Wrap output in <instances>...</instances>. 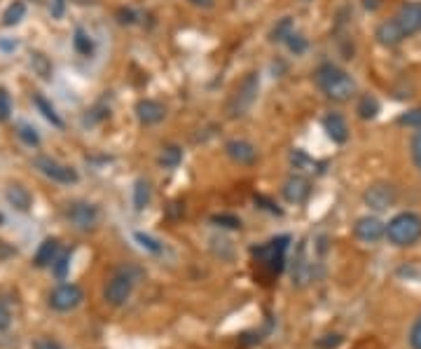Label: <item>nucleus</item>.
<instances>
[{"mask_svg": "<svg viewBox=\"0 0 421 349\" xmlns=\"http://www.w3.org/2000/svg\"><path fill=\"white\" fill-rule=\"evenodd\" d=\"M84 300V293L75 284H61L50 293V307L54 312H70Z\"/></svg>", "mask_w": 421, "mask_h": 349, "instance_id": "nucleus-9", "label": "nucleus"}, {"mask_svg": "<svg viewBox=\"0 0 421 349\" xmlns=\"http://www.w3.org/2000/svg\"><path fill=\"white\" fill-rule=\"evenodd\" d=\"M395 200H398V190L391 183H372L363 192V202L368 204L372 211H386L389 207H393Z\"/></svg>", "mask_w": 421, "mask_h": 349, "instance_id": "nucleus-8", "label": "nucleus"}, {"mask_svg": "<svg viewBox=\"0 0 421 349\" xmlns=\"http://www.w3.org/2000/svg\"><path fill=\"white\" fill-rule=\"evenodd\" d=\"M66 218H68V223L75 227V230L89 232L99 225V209H96L92 202L75 200L66 207Z\"/></svg>", "mask_w": 421, "mask_h": 349, "instance_id": "nucleus-6", "label": "nucleus"}, {"mask_svg": "<svg viewBox=\"0 0 421 349\" xmlns=\"http://www.w3.org/2000/svg\"><path fill=\"white\" fill-rule=\"evenodd\" d=\"M134 239H136V242L141 244L146 251H150V254H161V244H159V242H155V239H153V237H148V234L134 232Z\"/></svg>", "mask_w": 421, "mask_h": 349, "instance_id": "nucleus-33", "label": "nucleus"}, {"mask_svg": "<svg viewBox=\"0 0 421 349\" xmlns=\"http://www.w3.org/2000/svg\"><path fill=\"white\" fill-rule=\"evenodd\" d=\"M353 234H356V239H360V242L375 244L386 234V225H384L379 218H375V216H363V218H358L356 225H353Z\"/></svg>", "mask_w": 421, "mask_h": 349, "instance_id": "nucleus-11", "label": "nucleus"}, {"mask_svg": "<svg viewBox=\"0 0 421 349\" xmlns=\"http://www.w3.org/2000/svg\"><path fill=\"white\" fill-rule=\"evenodd\" d=\"M136 19H138V15L134 10H119L117 12V21L119 23H129V26H131V23H136Z\"/></svg>", "mask_w": 421, "mask_h": 349, "instance_id": "nucleus-40", "label": "nucleus"}, {"mask_svg": "<svg viewBox=\"0 0 421 349\" xmlns=\"http://www.w3.org/2000/svg\"><path fill=\"white\" fill-rule=\"evenodd\" d=\"M17 136H19V141L28 148L40 146V134L31 122H17Z\"/></svg>", "mask_w": 421, "mask_h": 349, "instance_id": "nucleus-24", "label": "nucleus"}, {"mask_svg": "<svg viewBox=\"0 0 421 349\" xmlns=\"http://www.w3.org/2000/svg\"><path fill=\"white\" fill-rule=\"evenodd\" d=\"M288 244H291V237H276L272 242L267 244H260V246H253V258H255L257 263L267 265L269 272L279 274L281 270H284L286 265V251H288Z\"/></svg>", "mask_w": 421, "mask_h": 349, "instance_id": "nucleus-4", "label": "nucleus"}, {"mask_svg": "<svg viewBox=\"0 0 421 349\" xmlns=\"http://www.w3.org/2000/svg\"><path fill=\"white\" fill-rule=\"evenodd\" d=\"M17 47H19V43H17L14 38H0V52H3V54L14 52Z\"/></svg>", "mask_w": 421, "mask_h": 349, "instance_id": "nucleus-41", "label": "nucleus"}, {"mask_svg": "<svg viewBox=\"0 0 421 349\" xmlns=\"http://www.w3.org/2000/svg\"><path fill=\"white\" fill-rule=\"evenodd\" d=\"M33 349H63V347L52 338H38L33 342Z\"/></svg>", "mask_w": 421, "mask_h": 349, "instance_id": "nucleus-39", "label": "nucleus"}, {"mask_svg": "<svg viewBox=\"0 0 421 349\" xmlns=\"http://www.w3.org/2000/svg\"><path fill=\"white\" fill-rule=\"evenodd\" d=\"M398 124H402V127H412V129H421V108H414V111H407L402 113V115L398 117Z\"/></svg>", "mask_w": 421, "mask_h": 349, "instance_id": "nucleus-31", "label": "nucleus"}, {"mask_svg": "<svg viewBox=\"0 0 421 349\" xmlns=\"http://www.w3.org/2000/svg\"><path fill=\"white\" fill-rule=\"evenodd\" d=\"M210 223L218 227H225V230H242V218L232 214H215L210 216Z\"/></svg>", "mask_w": 421, "mask_h": 349, "instance_id": "nucleus-29", "label": "nucleus"}, {"mask_svg": "<svg viewBox=\"0 0 421 349\" xmlns=\"http://www.w3.org/2000/svg\"><path fill=\"white\" fill-rule=\"evenodd\" d=\"M255 204H264V207H262V209H267V211H272V214H279V216H281V214H284V211H281V209H276V207H274V204H272V202H269V200H264V197H262V195H255Z\"/></svg>", "mask_w": 421, "mask_h": 349, "instance_id": "nucleus-43", "label": "nucleus"}, {"mask_svg": "<svg viewBox=\"0 0 421 349\" xmlns=\"http://www.w3.org/2000/svg\"><path fill=\"white\" fill-rule=\"evenodd\" d=\"M375 38H377L379 45H384V47H395V45H400L402 40L407 38V35L402 33V28L398 26V21H395V19H389V21H382V23L377 26Z\"/></svg>", "mask_w": 421, "mask_h": 349, "instance_id": "nucleus-15", "label": "nucleus"}, {"mask_svg": "<svg viewBox=\"0 0 421 349\" xmlns=\"http://www.w3.org/2000/svg\"><path fill=\"white\" fill-rule=\"evenodd\" d=\"M12 115V96L8 94V89L0 87V122L10 120Z\"/></svg>", "mask_w": 421, "mask_h": 349, "instance_id": "nucleus-34", "label": "nucleus"}, {"mask_svg": "<svg viewBox=\"0 0 421 349\" xmlns=\"http://www.w3.org/2000/svg\"><path fill=\"white\" fill-rule=\"evenodd\" d=\"M12 326V312L5 300H0V330H8Z\"/></svg>", "mask_w": 421, "mask_h": 349, "instance_id": "nucleus-37", "label": "nucleus"}, {"mask_svg": "<svg viewBox=\"0 0 421 349\" xmlns=\"http://www.w3.org/2000/svg\"><path fill=\"white\" fill-rule=\"evenodd\" d=\"M150 200H153V188H150L148 178H138L134 183V209L136 211H143L148 207Z\"/></svg>", "mask_w": 421, "mask_h": 349, "instance_id": "nucleus-22", "label": "nucleus"}, {"mask_svg": "<svg viewBox=\"0 0 421 349\" xmlns=\"http://www.w3.org/2000/svg\"><path fill=\"white\" fill-rule=\"evenodd\" d=\"M5 200H8L10 207H14L17 211H21V214H26L28 209H31V204H33V197H31V192H28L23 185L19 183H12L8 190H5Z\"/></svg>", "mask_w": 421, "mask_h": 349, "instance_id": "nucleus-18", "label": "nucleus"}, {"mask_svg": "<svg viewBox=\"0 0 421 349\" xmlns=\"http://www.w3.org/2000/svg\"><path fill=\"white\" fill-rule=\"evenodd\" d=\"M316 85L326 92L330 101H337V104H344V101L351 99L356 94V82L353 77L344 73L342 68H337L335 64H323L318 66V70L314 73Z\"/></svg>", "mask_w": 421, "mask_h": 349, "instance_id": "nucleus-1", "label": "nucleus"}, {"mask_svg": "<svg viewBox=\"0 0 421 349\" xmlns=\"http://www.w3.org/2000/svg\"><path fill=\"white\" fill-rule=\"evenodd\" d=\"M309 281H311V263L306 261V242H300L297 256H295L293 263V284L306 286Z\"/></svg>", "mask_w": 421, "mask_h": 349, "instance_id": "nucleus-17", "label": "nucleus"}, {"mask_svg": "<svg viewBox=\"0 0 421 349\" xmlns=\"http://www.w3.org/2000/svg\"><path fill=\"white\" fill-rule=\"evenodd\" d=\"M291 33H293V21H291V17H286V19H281L272 28V33H269V40H272V43H286L288 35H291Z\"/></svg>", "mask_w": 421, "mask_h": 349, "instance_id": "nucleus-28", "label": "nucleus"}, {"mask_svg": "<svg viewBox=\"0 0 421 349\" xmlns=\"http://www.w3.org/2000/svg\"><path fill=\"white\" fill-rule=\"evenodd\" d=\"M57 254H59V242L57 239H45L40 244V249L35 251L33 256V265L35 267H50L57 261Z\"/></svg>", "mask_w": 421, "mask_h": 349, "instance_id": "nucleus-20", "label": "nucleus"}, {"mask_svg": "<svg viewBox=\"0 0 421 349\" xmlns=\"http://www.w3.org/2000/svg\"><path fill=\"white\" fill-rule=\"evenodd\" d=\"M183 162V150L178 146H164L159 153V164L166 167V169H176V167Z\"/></svg>", "mask_w": 421, "mask_h": 349, "instance_id": "nucleus-26", "label": "nucleus"}, {"mask_svg": "<svg viewBox=\"0 0 421 349\" xmlns=\"http://www.w3.org/2000/svg\"><path fill=\"white\" fill-rule=\"evenodd\" d=\"M286 45L293 54H304L306 52V38H304V35H300V33H295V31L288 35Z\"/></svg>", "mask_w": 421, "mask_h": 349, "instance_id": "nucleus-32", "label": "nucleus"}, {"mask_svg": "<svg viewBox=\"0 0 421 349\" xmlns=\"http://www.w3.org/2000/svg\"><path fill=\"white\" fill-rule=\"evenodd\" d=\"M225 153L232 162H237V164H242V167H251L257 162V148L253 146L251 141H244V138H232V141H227Z\"/></svg>", "mask_w": 421, "mask_h": 349, "instance_id": "nucleus-10", "label": "nucleus"}, {"mask_svg": "<svg viewBox=\"0 0 421 349\" xmlns=\"http://www.w3.org/2000/svg\"><path fill=\"white\" fill-rule=\"evenodd\" d=\"M68 267H70V251H63L61 256H57V261H54V265H52L54 276L63 281L66 276H68Z\"/></svg>", "mask_w": 421, "mask_h": 349, "instance_id": "nucleus-30", "label": "nucleus"}, {"mask_svg": "<svg viewBox=\"0 0 421 349\" xmlns=\"http://www.w3.org/2000/svg\"><path fill=\"white\" fill-rule=\"evenodd\" d=\"M33 167L38 169L42 176L54 180V183H61V185H75L80 176H77V171L73 169L70 164H63V162L50 158V155H38V158L33 160Z\"/></svg>", "mask_w": 421, "mask_h": 349, "instance_id": "nucleus-5", "label": "nucleus"}, {"mask_svg": "<svg viewBox=\"0 0 421 349\" xmlns=\"http://www.w3.org/2000/svg\"><path fill=\"white\" fill-rule=\"evenodd\" d=\"M386 237L395 246H412L421 239V216L412 211H402L389 220Z\"/></svg>", "mask_w": 421, "mask_h": 349, "instance_id": "nucleus-3", "label": "nucleus"}, {"mask_svg": "<svg viewBox=\"0 0 421 349\" xmlns=\"http://www.w3.org/2000/svg\"><path fill=\"white\" fill-rule=\"evenodd\" d=\"M33 106L38 108V113L42 117L47 120V122L52 124V127H57V129H63V120L61 115L57 113V108L52 106V101L47 99L45 94H40V92H33Z\"/></svg>", "mask_w": 421, "mask_h": 349, "instance_id": "nucleus-19", "label": "nucleus"}, {"mask_svg": "<svg viewBox=\"0 0 421 349\" xmlns=\"http://www.w3.org/2000/svg\"><path fill=\"white\" fill-rule=\"evenodd\" d=\"M356 113H358L360 120H375L377 113H379V101L375 99V96H370V94L360 96V101H358V106H356Z\"/></svg>", "mask_w": 421, "mask_h": 349, "instance_id": "nucleus-25", "label": "nucleus"}, {"mask_svg": "<svg viewBox=\"0 0 421 349\" xmlns=\"http://www.w3.org/2000/svg\"><path fill=\"white\" fill-rule=\"evenodd\" d=\"M393 19L398 21V26L402 28L405 35L421 31V3L419 0H412V3L400 5V10L395 12Z\"/></svg>", "mask_w": 421, "mask_h": 349, "instance_id": "nucleus-12", "label": "nucleus"}, {"mask_svg": "<svg viewBox=\"0 0 421 349\" xmlns=\"http://www.w3.org/2000/svg\"><path fill=\"white\" fill-rule=\"evenodd\" d=\"M166 115V108L155 99H141L136 104V117L141 124L146 127H153V124H159Z\"/></svg>", "mask_w": 421, "mask_h": 349, "instance_id": "nucleus-13", "label": "nucleus"}, {"mask_svg": "<svg viewBox=\"0 0 421 349\" xmlns=\"http://www.w3.org/2000/svg\"><path fill=\"white\" fill-rule=\"evenodd\" d=\"M52 17H63V10H66V0H52Z\"/></svg>", "mask_w": 421, "mask_h": 349, "instance_id": "nucleus-42", "label": "nucleus"}, {"mask_svg": "<svg viewBox=\"0 0 421 349\" xmlns=\"http://www.w3.org/2000/svg\"><path fill=\"white\" fill-rule=\"evenodd\" d=\"M192 5H199V8H210L213 5V0H190Z\"/></svg>", "mask_w": 421, "mask_h": 349, "instance_id": "nucleus-46", "label": "nucleus"}, {"mask_svg": "<svg viewBox=\"0 0 421 349\" xmlns=\"http://www.w3.org/2000/svg\"><path fill=\"white\" fill-rule=\"evenodd\" d=\"M291 162L295 164V169H302V167H306V164H314V162L306 158L302 150H293V153H291Z\"/></svg>", "mask_w": 421, "mask_h": 349, "instance_id": "nucleus-38", "label": "nucleus"}, {"mask_svg": "<svg viewBox=\"0 0 421 349\" xmlns=\"http://www.w3.org/2000/svg\"><path fill=\"white\" fill-rule=\"evenodd\" d=\"M23 17H26V3H23V0H14V3H10L3 12V26L5 28L17 26V23L23 21Z\"/></svg>", "mask_w": 421, "mask_h": 349, "instance_id": "nucleus-21", "label": "nucleus"}, {"mask_svg": "<svg viewBox=\"0 0 421 349\" xmlns=\"http://www.w3.org/2000/svg\"><path fill=\"white\" fill-rule=\"evenodd\" d=\"M407 340H410V347L412 349H421V314L414 319L412 328H410V335H407Z\"/></svg>", "mask_w": 421, "mask_h": 349, "instance_id": "nucleus-35", "label": "nucleus"}, {"mask_svg": "<svg viewBox=\"0 0 421 349\" xmlns=\"http://www.w3.org/2000/svg\"><path fill=\"white\" fill-rule=\"evenodd\" d=\"M257 94H260V75H257L255 70H251V73H246L242 77V82L234 87V92H232L230 101H227V108H225L227 117H232V120L244 117L246 113L253 108V104H255Z\"/></svg>", "mask_w": 421, "mask_h": 349, "instance_id": "nucleus-2", "label": "nucleus"}, {"mask_svg": "<svg viewBox=\"0 0 421 349\" xmlns=\"http://www.w3.org/2000/svg\"><path fill=\"white\" fill-rule=\"evenodd\" d=\"M340 342H342L340 335H333V340H321L318 342V347H337Z\"/></svg>", "mask_w": 421, "mask_h": 349, "instance_id": "nucleus-44", "label": "nucleus"}, {"mask_svg": "<svg viewBox=\"0 0 421 349\" xmlns=\"http://www.w3.org/2000/svg\"><path fill=\"white\" fill-rule=\"evenodd\" d=\"M284 197H286V202H291V204H302L306 202V197L311 195V183H309V178H304V176H300V173H295V176H291L284 183Z\"/></svg>", "mask_w": 421, "mask_h": 349, "instance_id": "nucleus-14", "label": "nucleus"}, {"mask_svg": "<svg viewBox=\"0 0 421 349\" xmlns=\"http://www.w3.org/2000/svg\"><path fill=\"white\" fill-rule=\"evenodd\" d=\"M31 66H33L35 73L42 77V80H50V75H52V64H50V59H47L45 54L31 52Z\"/></svg>", "mask_w": 421, "mask_h": 349, "instance_id": "nucleus-27", "label": "nucleus"}, {"mask_svg": "<svg viewBox=\"0 0 421 349\" xmlns=\"http://www.w3.org/2000/svg\"><path fill=\"white\" fill-rule=\"evenodd\" d=\"M131 291H134V279L126 272H117L106 281L104 300L112 307H122L131 298Z\"/></svg>", "mask_w": 421, "mask_h": 349, "instance_id": "nucleus-7", "label": "nucleus"}, {"mask_svg": "<svg viewBox=\"0 0 421 349\" xmlns=\"http://www.w3.org/2000/svg\"><path fill=\"white\" fill-rule=\"evenodd\" d=\"M363 5H365V10L375 12V10H377V8H379V5H382V3H379V0H363Z\"/></svg>", "mask_w": 421, "mask_h": 349, "instance_id": "nucleus-45", "label": "nucleus"}, {"mask_svg": "<svg viewBox=\"0 0 421 349\" xmlns=\"http://www.w3.org/2000/svg\"><path fill=\"white\" fill-rule=\"evenodd\" d=\"M323 129H326V134L333 143H346L349 141L346 120L342 117L340 113H328V115L323 117Z\"/></svg>", "mask_w": 421, "mask_h": 349, "instance_id": "nucleus-16", "label": "nucleus"}, {"mask_svg": "<svg viewBox=\"0 0 421 349\" xmlns=\"http://www.w3.org/2000/svg\"><path fill=\"white\" fill-rule=\"evenodd\" d=\"M412 160H414V164H417V169L421 171V129L417 131V134L412 136Z\"/></svg>", "mask_w": 421, "mask_h": 349, "instance_id": "nucleus-36", "label": "nucleus"}, {"mask_svg": "<svg viewBox=\"0 0 421 349\" xmlns=\"http://www.w3.org/2000/svg\"><path fill=\"white\" fill-rule=\"evenodd\" d=\"M73 47H75L77 54H82V57H92L94 54V38L84 31V28L77 26L75 33H73Z\"/></svg>", "mask_w": 421, "mask_h": 349, "instance_id": "nucleus-23", "label": "nucleus"}]
</instances>
